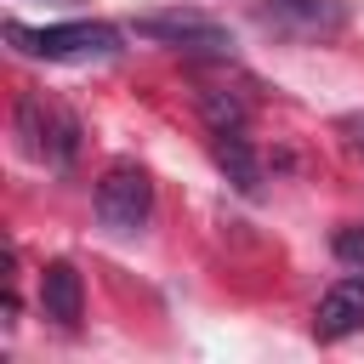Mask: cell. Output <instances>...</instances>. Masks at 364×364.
I'll return each mask as SVG.
<instances>
[{"instance_id": "9c48e42d", "label": "cell", "mask_w": 364, "mask_h": 364, "mask_svg": "<svg viewBox=\"0 0 364 364\" xmlns=\"http://www.w3.org/2000/svg\"><path fill=\"white\" fill-rule=\"evenodd\" d=\"M199 114L210 131H245V102L222 85H199Z\"/></svg>"}, {"instance_id": "6da1fadb", "label": "cell", "mask_w": 364, "mask_h": 364, "mask_svg": "<svg viewBox=\"0 0 364 364\" xmlns=\"http://www.w3.org/2000/svg\"><path fill=\"white\" fill-rule=\"evenodd\" d=\"M6 40L23 46L28 57H46V63H91V57H114L119 51V28L108 23H51V28H23V23H6Z\"/></svg>"}, {"instance_id": "277c9868", "label": "cell", "mask_w": 364, "mask_h": 364, "mask_svg": "<svg viewBox=\"0 0 364 364\" xmlns=\"http://www.w3.org/2000/svg\"><path fill=\"white\" fill-rule=\"evenodd\" d=\"M136 34L154 46L188 51V57H228L233 51V34L199 11H148V17H136Z\"/></svg>"}, {"instance_id": "8fae6325", "label": "cell", "mask_w": 364, "mask_h": 364, "mask_svg": "<svg viewBox=\"0 0 364 364\" xmlns=\"http://www.w3.org/2000/svg\"><path fill=\"white\" fill-rule=\"evenodd\" d=\"M336 131H341L353 148H364V114H341V119H336Z\"/></svg>"}, {"instance_id": "30bf717a", "label": "cell", "mask_w": 364, "mask_h": 364, "mask_svg": "<svg viewBox=\"0 0 364 364\" xmlns=\"http://www.w3.org/2000/svg\"><path fill=\"white\" fill-rule=\"evenodd\" d=\"M336 262H341V267H353V273H364V222L336 228Z\"/></svg>"}, {"instance_id": "7a4b0ae2", "label": "cell", "mask_w": 364, "mask_h": 364, "mask_svg": "<svg viewBox=\"0 0 364 364\" xmlns=\"http://www.w3.org/2000/svg\"><path fill=\"white\" fill-rule=\"evenodd\" d=\"M17 136L40 165H57V171H68L74 154H80V119L63 102H51L46 91H23L17 97Z\"/></svg>"}, {"instance_id": "52a82bcc", "label": "cell", "mask_w": 364, "mask_h": 364, "mask_svg": "<svg viewBox=\"0 0 364 364\" xmlns=\"http://www.w3.org/2000/svg\"><path fill=\"white\" fill-rule=\"evenodd\" d=\"M40 313L57 318L63 330L80 324V313H85V284H80L74 262H46V273H40Z\"/></svg>"}, {"instance_id": "5b68a950", "label": "cell", "mask_w": 364, "mask_h": 364, "mask_svg": "<svg viewBox=\"0 0 364 364\" xmlns=\"http://www.w3.org/2000/svg\"><path fill=\"white\" fill-rule=\"evenodd\" d=\"M148 210H154V182H148V171H142V165H108L102 182H97V216H102V228L136 233V228L148 222Z\"/></svg>"}, {"instance_id": "8992f818", "label": "cell", "mask_w": 364, "mask_h": 364, "mask_svg": "<svg viewBox=\"0 0 364 364\" xmlns=\"http://www.w3.org/2000/svg\"><path fill=\"white\" fill-rule=\"evenodd\" d=\"M353 330H364V279L330 284V290L318 296V307H313V336H318V341H341V336H353Z\"/></svg>"}, {"instance_id": "ba28073f", "label": "cell", "mask_w": 364, "mask_h": 364, "mask_svg": "<svg viewBox=\"0 0 364 364\" xmlns=\"http://www.w3.org/2000/svg\"><path fill=\"white\" fill-rule=\"evenodd\" d=\"M210 154H216V165L228 171V182H233L245 199H256V193H262V159H256V148L245 142V131H216Z\"/></svg>"}, {"instance_id": "3957f363", "label": "cell", "mask_w": 364, "mask_h": 364, "mask_svg": "<svg viewBox=\"0 0 364 364\" xmlns=\"http://www.w3.org/2000/svg\"><path fill=\"white\" fill-rule=\"evenodd\" d=\"M256 23L273 28L279 40L318 46V40H336L347 28V0H262Z\"/></svg>"}]
</instances>
